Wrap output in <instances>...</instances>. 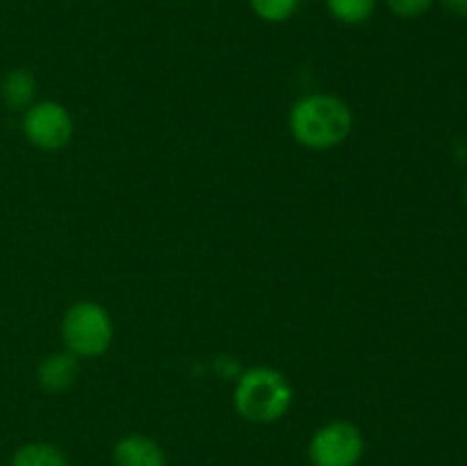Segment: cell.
<instances>
[{"instance_id": "2", "label": "cell", "mask_w": 467, "mask_h": 466, "mask_svg": "<svg viewBox=\"0 0 467 466\" xmlns=\"http://www.w3.org/2000/svg\"><path fill=\"white\" fill-rule=\"evenodd\" d=\"M292 397L295 391L285 375L267 365H255L237 379L233 405L244 420L267 425L276 423L290 411Z\"/></svg>"}, {"instance_id": "12", "label": "cell", "mask_w": 467, "mask_h": 466, "mask_svg": "<svg viewBox=\"0 0 467 466\" xmlns=\"http://www.w3.org/2000/svg\"><path fill=\"white\" fill-rule=\"evenodd\" d=\"M436 0H386L388 9L400 18H420L433 7Z\"/></svg>"}, {"instance_id": "9", "label": "cell", "mask_w": 467, "mask_h": 466, "mask_svg": "<svg viewBox=\"0 0 467 466\" xmlns=\"http://www.w3.org/2000/svg\"><path fill=\"white\" fill-rule=\"evenodd\" d=\"M9 466H68V460L55 443L32 441L14 452Z\"/></svg>"}, {"instance_id": "14", "label": "cell", "mask_w": 467, "mask_h": 466, "mask_svg": "<svg viewBox=\"0 0 467 466\" xmlns=\"http://www.w3.org/2000/svg\"><path fill=\"white\" fill-rule=\"evenodd\" d=\"M465 204H467V183H465Z\"/></svg>"}, {"instance_id": "1", "label": "cell", "mask_w": 467, "mask_h": 466, "mask_svg": "<svg viewBox=\"0 0 467 466\" xmlns=\"http://www.w3.org/2000/svg\"><path fill=\"white\" fill-rule=\"evenodd\" d=\"M292 137L301 146L327 151L340 146L354 128L349 103L333 94H306L295 101L287 114Z\"/></svg>"}, {"instance_id": "5", "label": "cell", "mask_w": 467, "mask_h": 466, "mask_svg": "<svg viewBox=\"0 0 467 466\" xmlns=\"http://www.w3.org/2000/svg\"><path fill=\"white\" fill-rule=\"evenodd\" d=\"M23 135L41 151H57L71 142L73 117L57 101H35L23 112Z\"/></svg>"}, {"instance_id": "3", "label": "cell", "mask_w": 467, "mask_h": 466, "mask_svg": "<svg viewBox=\"0 0 467 466\" xmlns=\"http://www.w3.org/2000/svg\"><path fill=\"white\" fill-rule=\"evenodd\" d=\"M114 336V324L108 309L99 302L82 300L67 309L62 318V341L76 356L94 359L108 352Z\"/></svg>"}, {"instance_id": "10", "label": "cell", "mask_w": 467, "mask_h": 466, "mask_svg": "<svg viewBox=\"0 0 467 466\" xmlns=\"http://www.w3.org/2000/svg\"><path fill=\"white\" fill-rule=\"evenodd\" d=\"M327 7L336 21L345 26H360L377 12V0H327Z\"/></svg>"}, {"instance_id": "4", "label": "cell", "mask_w": 467, "mask_h": 466, "mask_svg": "<svg viewBox=\"0 0 467 466\" xmlns=\"http://www.w3.org/2000/svg\"><path fill=\"white\" fill-rule=\"evenodd\" d=\"M365 455V437L349 420H331L313 434L308 457L313 466H358Z\"/></svg>"}, {"instance_id": "13", "label": "cell", "mask_w": 467, "mask_h": 466, "mask_svg": "<svg viewBox=\"0 0 467 466\" xmlns=\"http://www.w3.org/2000/svg\"><path fill=\"white\" fill-rule=\"evenodd\" d=\"M450 16L467 18V0H438Z\"/></svg>"}, {"instance_id": "8", "label": "cell", "mask_w": 467, "mask_h": 466, "mask_svg": "<svg viewBox=\"0 0 467 466\" xmlns=\"http://www.w3.org/2000/svg\"><path fill=\"white\" fill-rule=\"evenodd\" d=\"M0 96L9 110L26 112L36 96V78L27 69H12L0 82Z\"/></svg>"}, {"instance_id": "11", "label": "cell", "mask_w": 467, "mask_h": 466, "mask_svg": "<svg viewBox=\"0 0 467 466\" xmlns=\"http://www.w3.org/2000/svg\"><path fill=\"white\" fill-rule=\"evenodd\" d=\"M251 9L258 18L267 23H285L299 9V0H249Z\"/></svg>"}, {"instance_id": "6", "label": "cell", "mask_w": 467, "mask_h": 466, "mask_svg": "<svg viewBox=\"0 0 467 466\" xmlns=\"http://www.w3.org/2000/svg\"><path fill=\"white\" fill-rule=\"evenodd\" d=\"M114 466H167V452L146 434H126L114 443Z\"/></svg>"}, {"instance_id": "7", "label": "cell", "mask_w": 467, "mask_h": 466, "mask_svg": "<svg viewBox=\"0 0 467 466\" xmlns=\"http://www.w3.org/2000/svg\"><path fill=\"white\" fill-rule=\"evenodd\" d=\"M78 373H80V364L78 356L71 352H53V355L44 356L36 368V382L44 391L48 393H62L76 384Z\"/></svg>"}]
</instances>
